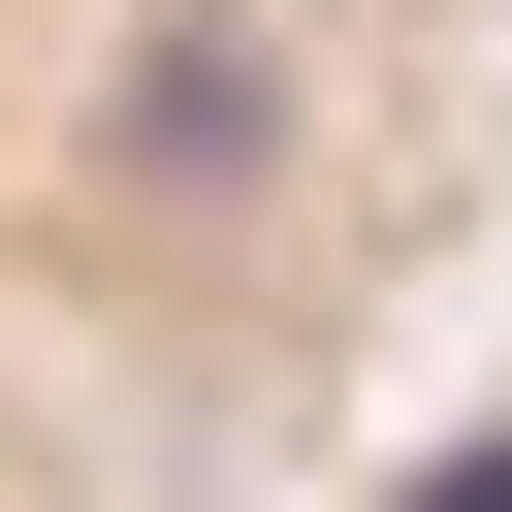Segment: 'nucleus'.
I'll return each mask as SVG.
<instances>
[{
    "mask_svg": "<svg viewBox=\"0 0 512 512\" xmlns=\"http://www.w3.org/2000/svg\"><path fill=\"white\" fill-rule=\"evenodd\" d=\"M480 224L512 0H0V512H384Z\"/></svg>",
    "mask_w": 512,
    "mask_h": 512,
    "instance_id": "obj_1",
    "label": "nucleus"
},
{
    "mask_svg": "<svg viewBox=\"0 0 512 512\" xmlns=\"http://www.w3.org/2000/svg\"><path fill=\"white\" fill-rule=\"evenodd\" d=\"M384 512H512V352H480V384L416 416V480H384Z\"/></svg>",
    "mask_w": 512,
    "mask_h": 512,
    "instance_id": "obj_2",
    "label": "nucleus"
}]
</instances>
